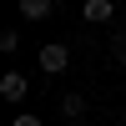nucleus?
Instances as JSON below:
<instances>
[{
    "mask_svg": "<svg viewBox=\"0 0 126 126\" xmlns=\"http://www.w3.org/2000/svg\"><path fill=\"white\" fill-rule=\"evenodd\" d=\"M25 91H30V81L20 76V71H5V76H0V96L5 101H25Z\"/></svg>",
    "mask_w": 126,
    "mask_h": 126,
    "instance_id": "f257e3e1",
    "label": "nucleus"
},
{
    "mask_svg": "<svg viewBox=\"0 0 126 126\" xmlns=\"http://www.w3.org/2000/svg\"><path fill=\"white\" fill-rule=\"evenodd\" d=\"M66 66H71V50L66 46H46V50H40V71L56 76V71H66Z\"/></svg>",
    "mask_w": 126,
    "mask_h": 126,
    "instance_id": "f03ea898",
    "label": "nucleus"
},
{
    "mask_svg": "<svg viewBox=\"0 0 126 126\" xmlns=\"http://www.w3.org/2000/svg\"><path fill=\"white\" fill-rule=\"evenodd\" d=\"M116 15V0H86V20L91 25H101V20H111Z\"/></svg>",
    "mask_w": 126,
    "mask_h": 126,
    "instance_id": "7ed1b4c3",
    "label": "nucleus"
},
{
    "mask_svg": "<svg viewBox=\"0 0 126 126\" xmlns=\"http://www.w3.org/2000/svg\"><path fill=\"white\" fill-rule=\"evenodd\" d=\"M50 5H56V0H20V15H25V20H46Z\"/></svg>",
    "mask_w": 126,
    "mask_h": 126,
    "instance_id": "20e7f679",
    "label": "nucleus"
},
{
    "mask_svg": "<svg viewBox=\"0 0 126 126\" xmlns=\"http://www.w3.org/2000/svg\"><path fill=\"white\" fill-rule=\"evenodd\" d=\"M61 111H66V121H81V116H86V96H76V91H71V96L61 101Z\"/></svg>",
    "mask_w": 126,
    "mask_h": 126,
    "instance_id": "39448f33",
    "label": "nucleus"
},
{
    "mask_svg": "<svg viewBox=\"0 0 126 126\" xmlns=\"http://www.w3.org/2000/svg\"><path fill=\"white\" fill-rule=\"evenodd\" d=\"M15 126H46L40 116H15Z\"/></svg>",
    "mask_w": 126,
    "mask_h": 126,
    "instance_id": "423d86ee",
    "label": "nucleus"
},
{
    "mask_svg": "<svg viewBox=\"0 0 126 126\" xmlns=\"http://www.w3.org/2000/svg\"><path fill=\"white\" fill-rule=\"evenodd\" d=\"M116 61H126V30H121V40H116Z\"/></svg>",
    "mask_w": 126,
    "mask_h": 126,
    "instance_id": "0eeeda50",
    "label": "nucleus"
}]
</instances>
